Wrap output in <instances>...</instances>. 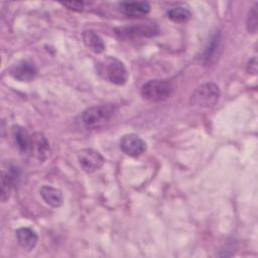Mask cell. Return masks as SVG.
Masks as SVG:
<instances>
[{
    "label": "cell",
    "mask_w": 258,
    "mask_h": 258,
    "mask_svg": "<svg viewBox=\"0 0 258 258\" xmlns=\"http://www.w3.org/2000/svg\"><path fill=\"white\" fill-rule=\"evenodd\" d=\"M116 33L122 38L151 37L159 33V27L156 23H140L136 25L119 27L116 29Z\"/></svg>",
    "instance_id": "5b68a950"
},
{
    "label": "cell",
    "mask_w": 258,
    "mask_h": 258,
    "mask_svg": "<svg viewBox=\"0 0 258 258\" xmlns=\"http://www.w3.org/2000/svg\"><path fill=\"white\" fill-rule=\"evenodd\" d=\"M172 85L164 80H151L141 88V96L149 102H161L170 97Z\"/></svg>",
    "instance_id": "277c9868"
},
{
    "label": "cell",
    "mask_w": 258,
    "mask_h": 258,
    "mask_svg": "<svg viewBox=\"0 0 258 258\" xmlns=\"http://www.w3.org/2000/svg\"><path fill=\"white\" fill-rule=\"evenodd\" d=\"M61 4L66 6L68 9L74 10V11H82L85 6L84 2H81V1H70V2H63Z\"/></svg>",
    "instance_id": "d6986e66"
},
{
    "label": "cell",
    "mask_w": 258,
    "mask_h": 258,
    "mask_svg": "<svg viewBox=\"0 0 258 258\" xmlns=\"http://www.w3.org/2000/svg\"><path fill=\"white\" fill-rule=\"evenodd\" d=\"M258 4L255 3L254 6L249 10L247 19H246V27L249 33H256L258 28Z\"/></svg>",
    "instance_id": "ac0fdd59"
},
{
    "label": "cell",
    "mask_w": 258,
    "mask_h": 258,
    "mask_svg": "<svg viewBox=\"0 0 258 258\" xmlns=\"http://www.w3.org/2000/svg\"><path fill=\"white\" fill-rule=\"evenodd\" d=\"M116 112L113 104L93 106L86 109L82 114V120L87 127L95 128L109 122Z\"/></svg>",
    "instance_id": "7a4b0ae2"
},
{
    "label": "cell",
    "mask_w": 258,
    "mask_h": 258,
    "mask_svg": "<svg viewBox=\"0 0 258 258\" xmlns=\"http://www.w3.org/2000/svg\"><path fill=\"white\" fill-rule=\"evenodd\" d=\"M220 89L214 83H205L199 86L191 94L189 102L192 106L211 108L214 107L220 99Z\"/></svg>",
    "instance_id": "3957f363"
},
{
    "label": "cell",
    "mask_w": 258,
    "mask_h": 258,
    "mask_svg": "<svg viewBox=\"0 0 258 258\" xmlns=\"http://www.w3.org/2000/svg\"><path fill=\"white\" fill-rule=\"evenodd\" d=\"M221 47H222V45H221L220 35L216 34L211 39V41L209 42L207 47L205 48V50L203 52V60L206 63H211L214 60H216L217 57H219Z\"/></svg>",
    "instance_id": "9a60e30c"
},
{
    "label": "cell",
    "mask_w": 258,
    "mask_h": 258,
    "mask_svg": "<svg viewBox=\"0 0 258 258\" xmlns=\"http://www.w3.org/2000/svg\"><path fill=\"white\" fill-rule=\"evenodd\" d=\"M121 11L128 17H142L149 13L150 5L145 1L137 2H121L120 3Z\"/></svg>",
    "instance_id": "30bf717a"
},
{
    "label": "cell",
    "mask_w": 258,
    "mask_h": 258,
    "mask_svg": "<svg viewBox=\"0 0 258 258\" xmlns=\"http://www.w3.org/2000/svg\"><path fill=\"white\" fill-rule=\"evenodd\" d=\"M85 45L95 53H101L105 49V43L103 39L93 30H85L82 34Z\"/></svg>",
    "instance_id": "5bb4252c"
},
{
    "label": "cell",
    "mask_w": 258,
    "mask_h": 258,
    "mask_svg": "<svg viewBox=\"0 0 258 258\" xmlns=\"http://www.w3.org/2000/svg\"><path fill=\"white\" fill-rule=\"evenodd\" d=\"M15 237L19 246L26 251H31L36 246L38 240L36 232L26 227L19 228L18 230H16Z\"/></svg>",
    "instance_id": "8fae6325"
},
{
    "label": "cell",
    "mask_w": 258,
    "mask_h": 258,
    "mask_svg": "<svg viewBox=\"0 0 258 258\" xmlns=\"http://www.w3.org/2000/svg\"><path fill=\"white\" fill-rule=\"evenodd\" d=\"M39 194L45 204L52 208H59L62 205V194L59 189L55 187H52L50 185H42L39 188Z\"/></svg>",
    "instance_id": "4fadbf2b"
},
{
    "label": "cell",
    "mask_w": 258,
    "mask_h": 258,
    "mask_svg": "<svg viewBox=\"0 0 258 258\" xmlns=\"http://www.w3.org/2000/svg\"><path fill=\"white\" fill-rule=\"evenodd\" d=\"M37 70L30 60H20L10 69V75L20 82H30L36 76Z\"/></svg>",
    "instance_id": "ba28073f"
},
{
    "label": "cell",
    "mask_w": 258,
    "mask_h": 258,
    "mask_svg": "<svg viewBox=\"0 0 258 258\" xmlns=\"http://www.w3.org/2000/svg\"><path fill=\"white\" fill-rule=\"evenodd\" d=\"M120 149L129 156L136 157L146 150V143L136 134H126L120 139Z\"/></svg>",
    "instance_id": "52a82bcc"
},
{
    "label": "cell",
    "mask_w": 258,
    "mask_h": 258,
    "mask_svg": "<svg viewBox=\"0 0 258 258\" xmlns=\"http://www.w3.org/2000/svg\"><path fill=\"white\" fill-rule=\"evenodd\" d=\"M167 17H168V19H170L174 22L185 23L190 19L191 13L187 8L182 7V6H177V7L171 8L170 10L167 11Z\"/></svg>",
    "instance_id": "2e32d148"
},
{
    "label": "cell",
    "mask_w": 258,
    "mask_h": 258,
    "mask_svg": "<svg viewBox=\"0 0 258 258\" xmlns=\"http://www.w3.org/2000/svg\"><path fill=\"white\" fill-rule=\"evenodd\" d=\"M97 70L99 74L110 83L121 86L127 82L128 73L121 60L113 56H107L101 60Z\"/></svg>",
    "instance_id": "6da1fadb"
},
{
    "label": "cell",
    "mask_w": 258,
    "mask_h": 258,
    "mask_svg": "<svg viewBox=\"0 0 258 258\" xmlns=\"http://www.w3.org/2000/svg\"><path fill=\"white\" fill-rule=\"evenodd\" d=\"M247 71H248L249 74L256 75V73H257V59H256V57H253L248 61Z\"/></svg>",
    "instance_id": "ffe728a7"
},
{
    "label": "cell",
    "mask_w": 258,
    "mask_h": 258,
    "mask_svg": "<svg viewBox=\"0 0 258 258\" xmlns=\"http://www.w3.org/2000/svg\"><path fill=\"white\" fill-rule=\"evenodd\" d=\"M12 137L17 148L23 153H29L31 148V135L19 125H13Z\"/></svg>",
    "instance_id": "7c38bea8"
},
{
    "label": "cell",
    "mask_w": 258,
    "mask_h": 258,
    "mask_svg": "<svg viewBox=\"0 0 258 258\" xmlns=\"http://www.w3.org/2000/svg\"><path fill=\"white\" fill-rule=\"evenodd\" d=\"M13 183H14V174L8 173V172L6 173L3 171L1 176V201L3 203H5L9 199Z\"/></svg>",
    "instance_id": "e0dca14e"
},
{
    "label": "cell",
    "mask_w": 258,
    "mask_h": 258,
    "mask_svg": "<svg viewBox=\"0 0 258 258\" xmlns=\"http://www.w3.org/2000/svg\"><path fill=\"white\" fill-rule=\"evenodd\" d=\"M49 143L42 133L35 132L31 135L30 152L39 160H45L49 155Z\"/></svg>",
    "instance_id": "9c48e42d"
},
{
    "label": "cell",
    "mask_w": 258,
    "mask_h": 258,
    "mask_svg": "<svg viewBox=\"0 0 258 258\" xmlns=\"http://www.w3.org/2000/svg\"><path fill=\"white\" fill-rule=\"evenodd\" d=\"M78 161L84 171L92 173L104 165L105 158L99 151L92 148H85L79 151Z\"/></svg>",
    "instance_id": "8992f818"
}]
</instances>
